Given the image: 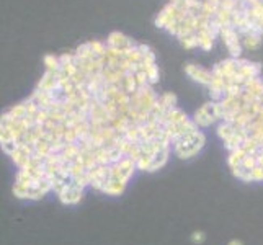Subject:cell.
Returning a JSON list of instances; mask_svg holds the SVG:
<instances>
[{"label": "cell", "mask_w": 263, "mask_h": 245, "mask_svg": "<svg viewBox=\"0 0 263 245\" xmlns=\"http://www.w3.org/2000/svg\"><path fill=\"white\" fill-rule=\"evenodd\" d=\"M204 239H206V235H204L203 230H196V232H193V242L201 244Z\"/></svg>", "instance_id": "cell-1"}, {"label": "cell", "mask_w": 263, "mask_h": 245, "mask_svg": "<svg viewBox=\"0 0 263 245\" xmlns=\"http://www.w3.org/2000/svg\"><path fill=\"white\" fill-rule=\"evenodd\" d=\"M227 245H243V242H242V240H239V239H232Z\"/></svg>", "instance_id": "cell-2"}]
</instances>
